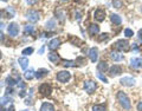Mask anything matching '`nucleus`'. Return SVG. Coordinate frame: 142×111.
Instances as JSON below:
<instances>
[{
    "label": "nucleus",
    "instance_id": "nucleus-43",
    "mask_svg": "<svg viewBox=\"0 0 142 111\" xmlns=\"http://www.w3.org/2000/svg\"><path fill=\"white\" fill-rule=\"evenodd\" d=\"M137 35H139V38H140V39L142 40V28H141V30L139 31V32H137Z\"/></svg>",
    "mask_w": 142,
    "mask_h": 111
},
{
    "label": "nucleus",
    "instance_id": "nucleus-48",
    "mask_svg": "<svg viewBox=\"0 0 142 111\" xmlns=\"http://www.w3.org/2000/svg\"><path fill=\"white\" fill-rule=\"evenodd\" d=\"M2 39H4V33H2L1 31H0V41H1Z\"/></svg>",
    "mask_w": 142,
    "mask_h": 111
},
{
    "label": "nucleus",
    "instance_id": "nucleus-39",
    "mask_svg": "<svg viewBox=\"0 0 142 111\" xmlns=\"http://www.w3.org/2000/svg\"><path fill=\"white\" fill-rule=\"evenodd\" d=\"M136 109H137V111H142V101H141V102H140V103H139V104H137Z\"/></svg>",
    "mask_w": 142,
    "mask_h": 111
},
{
    "label": "nucleus",
    "instance_id": "nucleus-21",
    "mask_svg": "<svg viewBox=\"0 0 142 111\" xmlns=\"http://www.w3.org/2000/svg\"><path fill=\"white\" fill-rule=\"evenodd\" d=\"M24 77H25V79L31 80V79H33V77H36V72L33 71V68H31V70H26L25 73H24Z\"/></svg>",
    "mask_w": 142,
    "mask_h": 111
},
{
    "label": "nucleus",
    "instance_id": "nucleus-40",
    "mask_svg": "<svg viewBox=\"0 0 142 111\" xmlns=\"http://www.w3.org/2000/svg\"><path fill=\"white\" fill-rule=\"evenodd\" d=\"M44 51H45V46H42L39 49V51H38V54H42V53H44Z\"/></svg>",
    "mask_w": 142,
    "mask_h": 111
},
{
    "label": "nucleus",
    "instance_id": "nucleus-6",
    "mask_svg": "<svg viewBox=\"0 0 142 111\" xmlns=\"http://www.w3.org/2000/svg\"><path fill=\"white\" fill-rule=\"evenodd\" d=\"M97 89V84L94 82V80H87L84 83V90L88 92V93H94Z\"/></svg>",
    "mask_w": 142,
    "mask_h": 111
},
{
    "label": "nucleus",
    "instance_id": "nucleus-25",
    "mask_svg": "<svg viewBox=\"0 0 142 111\" xmlns=\"http://www.w3.org/2000/svg\"><path fill=\"white\" fill-rule=\"evenodd\" d=\"M75 63H76V66H84L85 64H87V60H85L83 57H78L75 60Z\"/></svg>",
    "mask_w": 142,
    "mask_h": 111
},
{
    "label": "nucleus",
    "instance_id": "nucleus-7",
    "mask_svg": "<svg viewBox=\"0 0 142 111\" xmlns=\"http://www.w3.org/2000/svg\"><path fill=\"white\" fill-rule=\"evenodd\" d=\"M51 92H52V87L49 83H44V84H42L39 86V93L42 96H49Z\"/></svg>",
    "mask_w": 142,
    "mask_h": 111
},
{
    "label": "nucleus",
    "instance_id": "nucleus-38",
    "mask_svg": "<svg viewBox=\"0 0 142 111\" xmlns=\"http://www.w3.org/2000/svg\"><path fill=\"white\" fill-rule=\"evenodd\" d=\"M37 1H38V0H26V2H27L28 5H34Z\"/></svg>",
    "mask_w": 142,
    "mask_h": 111
},
{
    "label": "nucleus",
    "instance_id": "nucleus-51",
    "mask_svg": "<svg viewBox=\"0 0 142 111\" xmlns=\"http://www.w3.org/2000/svg\"><path fill=\"white\" fill-rule=\"evenodd\" d=\"M0 18H1V12H0Z\"/></svg>",
    "mask_w": 142,
    "mask_h": 111
},
{
    "label": "nucleus",
    "instance_id": "nucleus-28",
    "mask_svg": "<svg viewBox=\"0 0 142 111\" xmlns=\"http://www.w3.org/2000/svg\"><path fill=\"white\" fill-rule=\"evenodd\" d=\"M47 72H49V71L45 70V68H40L39 71H37V72H36V78H42L43 76H45Z\"/></svg>",
    "mask_w": 142,
    "mask_h": 111
},
{
    "label": "nucleus",
    "instance_id": "nucleus-46",
    "mask_svg": "<svg viewBox=\"0 0 142 111\" xmlns=\"http://www.w3.org/2000/svg\"><path fill=\"white\" fill-rule=\"evenodd\" d=\"M7 111H14V105H13V104H11V106L7 109Z\"/></svg>",
    "mask_w": 142,
    "mask_h": 111
},
{
    "label": "nucleus",
    "instance_id": "nucleus-23",
    "mask_svg": "<svg viewBox=\"0 0 142 111\" xmlns=\"http://www.w3.org/2000/svg\"><path fill=\"white\" fill-rule=\"evenodd\" d=\"M62 64H63L65 67H73V66H76V63L73 60H65V59H63V60H62Z\"/></svg>",
    "mask_w": 142,
    "mask_h": 111
},
{
    "label": "nucleus",
    "instance_id": "nucleus-32",
    "mask_svg": "<svg viewBox=\"0 0 142 111\" xmlns=\"http://www.w3.org/2000/svg\"><path fill=\"white\" fill-rule=\"evenodd\" d=\"M33 53V47H26V49L23 50V54L24 56H30V54Z\"/></svg>",
    "mask_w": 142,
    "mask_h": 111
},
{
    "label": "nucleus",
    "instance_id": "nucleus-5",
    "mask_svg": "<svg viewBox=\"0 0 142 111\" xmlns=\"http://www.w3.org/2000/svg\"><path fill=\"white\" fill-rule=\"evenodd\" d=\"M70 78H71V75H70V72H68V71H59V72L57 73V80L60 82V83L69 82Z\"/></svg>",
    "mask_w": 142,
    "mask_h": 111
},
{
    "label": "nucleus",
    "instance_id": "nucleus-26",
    "mask_svg": "<svg viewBox=\"0 0 142 111\" xmlns=\"http://www.w3.org/2000/svg\"><path fill=\"white\" fill-rule=\"evenodd\" d=\"M45 26H46V28H49V30H53V28L56 27V21H54V19H50V20L45 24Z\"/></svg>",
    "mask_w": 142,
    "mask_h": 111
},
{
    "label": "nucleus",
    "instance_id": "nucleus-3",
    "mask_svg": "<svg viewBox=\"0 0 142 111\" xmlns=\"http://www.w3.org/2000/svg\"><path fill=\"white\" fill-rule=\"evenodd\" d=\"M26 19L32 23H37L39 20V12H37L36 9H30V11L26 12Z\"/></svg>",
    "mask_w": 142,
    "mask_h": 111
},
{
    "label": "nucleus",
    "instance_id": "nucleus-34",
    "mask_svg": "<svg viewBox=\"0 0 142 111\" xmlns=\"http://www.w3.org/2000/svg\"><path fill=\"white\" fill-rule=\"evenodd\" d=\"M124 35L127 38H130V37H133V35H134V32H133L131 28H125V30H124Z\"/></svg>",
    "mask_w": 142,
    "mask_h": 111
},
{
    "label": "nucleus",
    "instance_id": "nucleus-52",
    "mask_svg": "<svg viewBox=\"0 0 142 111\" xmlns=\"http://www.w3.org/2000/svg\"><path fill=\"white\" fill-rule=\"evenodd\" d=\"M63 1H68V0H63Z\"/></svg>",
    "mask_w": 142,
    "mask_h": 111
},
{
    "label": "nucleus",
    "instance_id": "nucleus-18",
    "mask_svg": "<svg viewBox=\"0 0 142 111\" xmlns=\"http://www.w3.org/2000/svg\"><path fill=\"white\" fill-rule=\"evenodd\" d=\"M97 70L98 72H104V71L109 70V65L106 61H99L98 65H97Z\"/></svg>",
    "mask_w": 142,
    "mask_h": 111
},
{
    "label": "nucleus",
    "instance_id": "nucleus-42",
    "mask_svg": "<svg viewBox=\"0 0 142 111\" xmlns=\"http://www.w3.org/2000/svg\"><path fill=\"white\" fill-rule=\"evenodd\" d=\"M12 91H13V89H12V87H7V90H6L7 94H11V93H12Z\"/></svg>",
    "mask_w": 142,
    "mask_h": 111
},
{
    "label": "nucleus",
    "instance_id": "nucleus-17",
    "mask_svg": "<svg viewBox=\"0 0 142 111\" xmlns=\"http://www.w3.org/2000/svg\"><path fill=\"white\" fill-rule=\"evenodd\" d=\"M110 20H111V23L115 24V25H120V24L122 23V18H121L118 14H115V13L110 14Z\"/></svg>",
    "mask_w": 142,
    "mask_h": 111
},
{
    "label": "nucleus",
    "instance_id": "nucleus-1",
    "mask_svg": "<svg viewBox=\"0 0 142 111\" xmlns=\"http://www.w3.org/2000/svg\"><path fill=\"white\" fill-rule=\"evenodd\" d=\"M116 97H117V101H118V103H120V105L122 106L124 110L129 111L130 109H131V104H130L129 98H128V96L123 91H118Z\"/></svg>",
    "mask_w": 142,
    "mask_h": 111
},
{
    "label": "nucleus",
    "instance_id": "nucleus-35",
    "mask_svg": "<svg viewBox=\"0 0 142 111\" xmlns=\"http://www.w3.org/2000/svg\"><path fill=\"white\" fill-rule=\"evenodd\" d=\"M97 78H98L99 80H102L103 83H108V79H106V77H104V75H103V73H101V72L97 73Z\"/></svg>",
    "mask_w": 142,
    "mask_h": 111
},
{
    "label": "nucleus",
    "instance_id": "nucleus-36",
    "mask_svg": "<svg viewBox=\"0 0 142 111\" xmlns=\"http://www.w3.org/2000/svg\"><path fill=\"white\" fill-rule=\"evenodd\" d=\"M56 13H57V17H58L59 20L63 21V20H64V12H62V13H60V9H58Z\"/></svg>",
    "mask_w": 142,
    "mask_h": 111
},
{
    "label": "nucleus",
    "instance_id": "nucleus-9",
    "mask_svg": "<svg viewBox=\"0 0 142 111\" xmlns=\"http://www.w3.org/2000/svg\"><path fill=\"white\" fill-rule=\"evenodd\" d=\"M94 18H95V20L96 21H103L104 19H105V11L104 9H102V8H97L96 11H95V13H94Z\"/></svg>",
    "mask_w": 142,
    "mask_h": 111
},
{
    "label": "nucleus",
    "instance_id": "nucleus-12",
    "mask_svg": "<svg viewBox=\"0 0 142 111\" xmlns=\"http://www.w3.org/2000/svg\"><path fill=\"white\" fill-rule=\"evenodd\" d=\"M121 73H122V67L120 65H113L109 67V75L111 77H115V76L121 75Z\"/></svg>",
    "mask_w": 142,
    "mask_h": 111
},
{
    "label": "nucleus",
    "instance_id": "nucleus-49",
    "mask_svg": "<svg viewBox=\"0 0 142 111\" xmlns=\"http://www.w3.org/2000/svg\"><path fill=\"white\" fill-rule=\"evenodd\" d=\"M0 111H7V110L4 108V105H0Z\"/></svg>",
    "mask_w": 142,
    "mask_h": 111
},
{
    "label": "nucleus",
    "instance_id": "nucleus-45",
    "mask_svg": "<svg viewBox=\"0 0 142 111\" xmlns=\"http://www.w3.org/2000/svg\"><path fill=\"white\" fill-rule=\"evenodd\" d=\"M25 104H26V105H32V103H31V99H30V98L26 99V101H25Z\"/></svg>",
    "mask_w": 142,
    "mask_h": 111
},
{
    "label": "nucleus",
    "instance_id": "nucleus-31",
    "mask_svg": "<svg viewBox=\"0 0 142 111\" xmlns=\"http://www.w3.org/2000/svg\"><path fill=\"white\" fill-rule=\"evenodd\" d=\"M6 12H7V18H12V17H14V14H16L14 9L12 8L11 6L7 7V8H6Z\"/></svg>",
    "mask_w": 142,
    "mask_h": 111
},
{
    "label": "nucleus",
    "instance_id": "nucleus-47",
    "mask_svg": "<svg viewBox=\"0 0 142 111\" xmlns=\"http://www.w3.org/2000/svg\"><path fill=\"white\" fill-rule=\"evenodd\" d=\"M25 94H26V92H25V91H20L19 96H20V97H25Z\"/></svg>",
    "mask_w": 142,
    "mask_h": 111
},
{
    "label": "nucleus",
    "instance_id": "nucleus-11",
    "mask_svg": "<svg viewBox=\"0 0 142 111\" xmlns=\"http://www.w3.org/2000/svg\"><path fill=\"white\" fill-rule=\"evenodd\" d=\"M89 58H90V60L92 61V63H96L97 61V58H98V53H99V51H98V49L97 47H91V49L89 50Z\"/></svg>",
    "mask_w": 142,
    "mask_h": 111
},
{
    "label": "nucleus",
    "instance_id": "nucleus-15",
    "mask_svg": "<svg viewBox=\"0 0 142 111\" xmlns=\"http://www.w3.org/2000/svg\"><path fill=\"white\" fill-rule=\"evenodd\" d=\"M88 32H89L90 35H96L97 33H99V26L96 25V24H91L88 27Z\"/></svg>",
    "mask_w": 142,
    "mask_h": 111
},
{
    "label": "nucleus",
    "instance_id": "nucleus-20",
    "mask_svg": "<svg viewBox=\"0 0 142 111\" xmlns=\"http://www.w3.org/2000/svg\"><path fill=\"white\" fill-rule=\"evenodd\" d=\"M18 63L20 64V67L23 68V70H26L28 66V59L25 58V57H21V58L18 59Z\"/></svg>",
    "mask_w": 142,
    "mask_h": 111
},
{
    "label": "nucleus",
    "instance_id": "nucleus-10",
    "mask_svg": "<svg viewBox=\"0 0 142 111\" xmlns=\"http://www.w3.org/2000/svg\"><path fill=\"white\" fill-rule=\"evenodd\" d=\"M120 84L123 85V86H133L135 84V78L133 77H123L120 79Z\"/></svg>",
    "mask_w": 142,
    "mask_h": 111
},
{
    "label": "nucleus",
    "instance_id": "nucleus-14",
    "mask_svg": "<svg viewBox=\"0 0 142 111\" xmlns=\"http://www.w3.org/2000/svg\"><path fill=\"white\" fill-rule=\"evenodd\" d=\"M59 45H60V39H59V38H53V39H51L49 43V49L56 50L59 47Z\"/></svg>",
    "mask_w": 142,
    "mask_h": 111
},
{
    "label": "nucleus",
    "instance_id": "nucleus-2",
    "mask_svg": "<svg viewBox=\"0 0 142 111\" xmlns=\"http://www.w3.org/2000/svg\"><path fill=\"white\" fill-rule=\"evenodd\" d=\"M113 47L116 50V51H128V50L130 49V46H129V43H128V40L127 39H118L116 43H114V45H113Z\"/></svg>",
    "mask_w": 142,
    "mask_h": 111
},
{
    "label": "nucleus",
    "instance_id": "nucleus-50",
    "mask_svg": "<svg viewBox=\"0 0 142 111\" xmlns=\"http://www.w3.org/2000/svg\"><path fill=\"white\" fill-rule=\"evenodd\" d=\"M0 59H1V52H0Z\"/></svg>",
    "mask_w": 142,
    "mask_h": 111
},
{
    "label": "nucleus",
    "instance_id": "nucleus-30",
    "mask_svg": "<svg viewBox=\"0 0 142 111\" xmlns=\"http://www.w3.org/2000/svg\"><path fill=\"white\" fill-rule=\"evenodd\" d=\"M12 102H13V99H12L11 97H4V98H1V101H0V105H5V104L12 103Z\"/></svg>",
    "mask_w": 142,
    "mask_h": 111
},
{
    "label": "nucleus",
    "instance_id": "nucleus-41",
    "mask_svg": "<svg viewBox=\"0 0 142 111\" xmlns=\"http://www.w3.org/2000/svg\"><path fill=\"white\" fill-rule=\"evenodd\" d=\"M80 18H82V14H80L79 12H76V19H77V20H79Z\"/></svg>",
    "mask_w": 142,
    "mask_h": 111
},
{
    "label": "nucleus",
    "instance_id": "nucleus-4",
    "mask_svg": "<svg viewBox=\"0 0 142 111\" xmlns=\"http://www.w3.org/2000/svg\"><path fill=\"white\" fill-rule=\"evenodd\" d=\"M130 67L134 70H141L142 68V58L141 57H134L130 59Z\"/></svg>",
    "mask_w": 142,
    "mask_h": 111
},
{
    "label": "nucleus",
    "instance_id": "nucleus-33",
    "mask_svg": "<svg viewBox=\"0 0 142 111\" xmlns=\"http://www.w3.org/2000/svg\"><path fill=\"white\" fill-rule=\"evenodd\" d=\"M122 1H121V0H113V6L115 7V8H121V7H122Z\"/></svg>",
    "mask_w": 142,
    "mask_h": 111
},
{
    "label": "nucleus",
    "instance_id": "nucleus-19",
    "mask_svg": "<svg viewBox=\"0 0 142 111\" xmlns=\"http://www.w3.org/2000/svg\"><path fill=\"white\" fill-rule=\"evenodd\" d=\"M47 57H49V60H50V61H52V63H58V61L60 60V58H59L58 54H57L56 52H52V51L50 52L49 56H47Z\"/></svg>",
    "mask_w": 142,
    "mask_h": 111
},
{
    "label": "nucleus",
    "instance_id": "nucleus-53",
    "mask_svg": "<svg viewBox=\"0 0 142 111\" xmlns=\"http://www.w3.org/2000/svg\"><path fill=\"white\" fill-rule=\"evenodd\" d=\"M23 111H28V110H23Z\"/></svg>",
    "mask_w": 142,
    "mask_h": 111
},
{
    "label": "nucleus",
    "instance_id": "nucleus-22",
    "mask_svg": "<svg viewBox=\"0 0 142 111\" xmlns=\"http://www.w3.org/2000/svg\"><path fill=\"white\" fill-rule=\"evenodd\" d=\"M70 41H71V44H73V45H76V46H82L83 45V41L80 39H78L77 37H75V35H71L70 37Z\"/></svg>",
    "mask_w": 142,
    "mask_h": 111
},
{
    "label": "nucleus",
    "instance_id": "nucleus-37",
    "mask_svg": "<svg viewBox=\"0 0 142 111\" xmlns=\"http://www.w3.org/2000/svg\"><path fill=\"white\" fill-rule=\"evenodd\" d=\"M109 35H110V34H108V33H103V34H101V37L98 38V41H103L104 39L109 38Z\"/></svg>",
    "mask_w": 142,
    "mask_h": 111
},
{
    "label": "nucleus",
    "instance_id": "nucleus-24",
    "mask_svg": "<svg viewBox=\"0 0 142 111\" xmlns=\"http://www.w3.org/2000/svg\"><path fill=\"white\" fill-rule=\"evenodd\" d=\"M24 32H25L26 34H33V33H34V27H33L32 25H26L25 27H24Z\"/></svg>",
    "mask_w": 142,
    "mask_h": 111
},
{
    "label": "nucleus",
    "instance_id": "nucleus-16",
    "mask_svg": "<svg viewBox=\"0 0 142 111\" xmlns=\"http://www.w3.org/2000/svg\"><path fill=\"white\" fill-rule=\"evenodd\" d=\"M40 111H54V106L52 105L51 103L45 102V103H43L42 106H40Z\"/></svg>",
    "mask_w": 142,
    "mask_h": 111
},
{
    "label": "nucleus",
    "instance_id": "nucleus-13",
    "mask_svg": "<svg viewBox=\"0 0 142 111\" xmlns=\"http://www.w3.org/2000/svg\"><path fill=\"white\" fill-rule=\"evenodd\" d=\"M110 58L113 59L114 61H122L123 59H124V57H123L118 51H111L110 52Z\"/></svg>",
    "mask_w": 142,
    "mask_h": 111
},
{
    "label": "nucleus",
    "instance_id": "nucleus-44",
    "mask_svg": "<svg viewBox=\"0 0 142 111\" xmlns=\"http://www.w3.org/2000/svg\"><path fill=\"white\" fill-rule=\"evenodd\" d=\"M18 85L21 87V89H25V87H26V84H25V83H19Z\"/></svg>",
    "mask_w": 142,
    "mask_h": 111
},
{
    "label": "nucleus",
    "instance_id": "nucleus-29",
    "mask_svg": "<svg viewBox=\"0 0 142 111\" xmlns=\"http://www.w3.org/2000/svg\"><path fill=\"white\" fill-rule=\"evenodd\" d=\"M92 111H105V105L101 104V105H94L92 106Z\"/></svg>",
    "mask_w": 142,
    "mask_h": 111
},
{
    "label": "nucleus",
    "instance_id": "nucleus-8",
    "mask_svg": "<svg viewBox=\"0 0 142 111\" xmlns=\"http://www.w3.org/2000/svg\"><path fill=\"white\" fill-rule=\"evenodd\" d=\"M7 32H8V34L11 35V37H16V35H18V33H19V26H18V24L11 23L8 26H7Z\"/></svg>",
    "mask_w": 142,
    "mask_h": 111
},
{
    "label": "nucleus",
    "instance_id": "nucleus-27",
    "mask_svg": "<svg viewBox=\"0 0 142 111\" xmlns=\"http://www.w3.org/2000/svg\"><path fill=\"white\" fill-rule=\"evenodd\" d=\"M6 83L9 85V86H14V85H17V84H18V80L13 79V78L11 77V76H8V77L6 78Z\"/></svg>",
    "mask_w": 142,
    "mask_h": 111
}]
</instances>
